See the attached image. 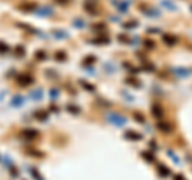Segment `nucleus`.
Masks as SVG:
<instances>
[{
  "label": "nucleus",
  "instance_id": "1",
  "mask_svg": "<svg viewBox=\"0 0 192 180\" xmlns=\"http://www.w3.org/2000/svg\"><path fill=\"white\" fill-rule=\"evenodd\" d=\"M19 137H21V139H24V140H27V142H31V140L39 139V137H40V132L37 131V129L26 128V129H22V131L19 132Z\"/></svg>",
  "mask_w": 192,
  "mask_h": 180
},
{
  "label": "nucleus",
  "instance_id": "2",
  "mask_svg": "<svg viewBox=\"0 0 192 180\" xmlns=\"http://www.w3.org/2000/svg\"><path fill=\"white\" fill-rule=\"evenodd\" d=\"M107 121H109L111 124H114V126H125L126 124V118L123 117V115H119V113H109L107 115Z\"/></svg>",
  "mask_w": 192,
  "mask_h": 180
},
{
  "label": "nucleus",
  "instance_id": "3",
  "mask_svg": "<svg viewBox=\"0 0 192 180\" xmlns=\"http://www.w3.org/2000/svg\"><path fill=\"white\" fill-rule=\"evenodd\" d=\"M18 10H21V11H26V13H32V11H37V3H34V2H22V3H19V5L16 7Z\"/></svg>",
  "mask_w": 192,
  "mask_h": 180
},
{
  "label": "nucleus",
  "instance_id": "4",
  "mask_svg": "<svg viewBox=\"0 0 192 180\" xmlns=\"http://www.w3.org/2000/svg\"><path fill=\"white\" fill-rule=\"evenodd\" d=\"M83 8L88 11V15H98L96 0H85V2H83Z\"/></svg>",
  "mask_w": 192,
  "mask_h": 180
},
{
  "label": "nucleus",
  "instance_id": "5",
  "mask_svg": "<svg viewBox=\"0 0 192 180\" xmlns=\"http://www.w3.org/2000/svg\"><path fill=\"white\" fill-rule=\"evenodd\" d=\"M51 15H53V8H51V7H40V8H37V16L50 18Z\"/></svg>",
  "mask_w": 192,
  "mask_h": 180
},
{
  "label": "nucleus",
  "instance_id": "6",
  "mask_svg": "<svg viewBox=\"0 0 192 180\" xmlns=\"http://www.w3.org/2000/svg\"><path fill=\"white\" fill-rule=\"evenodd\" d=\"M18 83H19L21 86H29L31 83H34V77L27 75V73H22V75L18 77Z\"/></svg>",
  "mask_w": 192,
  "mask_h": 180
},
{
  "label": "nucleus",
  "instance_id": "7",
  "mask_svg": "<svg viewBox=\"0 0 192 180\" xmlns=\"http://www.w3.org/2000/svg\"><path fill=\"white\" fill-rule=\"evenodd\" d=\"M10 105H11L13 108L22 107V105H24V97H22V96H19V94L13 96V97H11V100H10Z\"/></svg>",
  "mask_w": 192,
  "mask_h": 180
},
{
  "label": "nucleus",
  "instance_id": "8",
  "mask_svg": "<svg viewBox=\"0 0 192 180\" xmlns=\"http://www.w3.org/2000/svg\"><path fill=\"white\" fill-rule=\"evenodd\" d=\"M51 35H53L56 40H66V38H69V34L66 30H63V29H53V30H51Z\"/></svg>",
  "mask_w": 192,
  "mask_h": 180
},
{
  "label": "nucleus",
  "instance_id": "9",
  "mask_svg": "<svg viewBox=\"0 0 192 180\" xmlns=\"http://www.w3.org/2000/svg\"><path fill=\"white\" fill-rule=\"evenodd\" d=\"M173 73L178 77V78H186V77H189L192 70L191 69H181V67H176V69H173Z\"/></svg>",
  "mask_w": 192,
  "mask_h": 180
},
{
  "label": "nucleus",
  "instance_id": "10",
  "mask_svg": "<svg viewBox=\"0 0 192 180\" xmlns=\"http://www.w3.org/2000/svg\"><path fill=\"white\" fill-rule=\"evenodd\" d=\"M125 139L128 140H141L143 136L136 131H131V129H128V131H125Z\"/></svg>",
  "mask_w": 192,
  "mask_h": 180
},
{
  "label": "nucleus",
  "instance_id": "11",
  "mask_svg": "<svg viewBox=\"0 0 192 180\" xmlns=\"http://www.w3.org/2000/svg\"><path fill=\"white\" fill-rule=\"evenodd\" d=\"M151 113H152L155 118H162V117H163V110H162V107H160L158 104H154L152 107H151Z\"/></svg>",
  "mask_w": 192,
  "mask_h": 180
},
{
  "label": "nucleus",
  "instance_id": "12",
  "mask_svg": "<svg viewBox=\"0 0 192 180\" xmlns=\"http://www.w3.org/2000/svg\"><path fill=\"white\" fill-rule=\"evenodd\" d=\"M66 110L69 113H72V115H80V107H78V105H75V104H67L66 105Z\"/></svg>",
  "mask_w": 192,
  "mask_h": 180
},
{
  "label": "nucleus",
  "instance_id": "13",
  "mask_svg": "<svg viewBox=\"0 0 192 180\" xmlns=\"http://www.w3.org/2000/svg\"><path fill=\"white\" fill-rule=\"evenodd\" d=\"M29 97L32 100H40L42 97H43V91L42 89H34V91H31L29 93Z\"/></svg>",
  "mask_w": 192,
  "mask_h": 180
},
{
  "label": "nucleus",
  "instance_id": "14",
  "mask_svg": "<svg viewBox=\"0 0 192 180\" xmlns=\"http://www.w3.org/2000/svg\"><path fill=\"white\" fill-rule=\"evenodd\" d=\"M35 120H39V121H46V120H48V112H46V110H37Z\"/></svg>",
  "mask_w": 192,
  "mask_h": 180
},
{
  "label": "nucleus",
  "instance_id": "15",
  "mask_svg": "<svg viewBox=\"0 0 192 180\" xmlns=\"http://www.w3.org/2000/svg\"><path fill=\"white\" fill-rule=\"evenodd\" d=\"M78 83H80V86H82V88H85L87 91H90V93H93V91L96 89V86L93 85V83H90V81H87V80H80V81H78Z\"/></svg>",
  "mask_w": 192,
  "mask_h": 180
},
{
  "label": "nucleus",
  "instance_id": "16",
  "mask_svg": "<svg viewBox=\"0 0 192 180\" xmlns=\"http://www.w3.org/2000/svg\"><path fill=\"white\" fill-rule=\"evenodd\" d=\"M55 59L58 62H64L67 59V54H66V51H63V49H59V51H56L55 53Z\"/></svg>",
  "mask_w": 192,
  "mask_h": 180
},
{
  "label": "nucleus",
  "instance_id": "17",
  "mask_svg": "<svg viewBox=\"0 0 192 180\" xmlns=\"http://www.w3.org/2000/svg\"><path fill=\"white\" fill-rule=\"evenodd\" d=\"M117 7H119L120 15H125V13L128 11V8H130V2H128V0H123V2H122V3H119Z\"/></svg>",
  "mask_w": 192,
  "mask_h": 180
},
{
  "label": "nucleus",
  "instance_id": "18",
  "mask_svg": "<svg viewBox=\"0 0 192 180\" xmlns=\"http://www.w3.org/2000/svg\"><path fill=\"white\" fill-rule=\"evenodd\" d=\"M91 43L93 45H107V43H111V38H107V37H98V38L91 40Z\"/></svg>",
  "mask_w": 192,
  "mask_h": 180
},
{
  "label": "nucleus",
  "instance_id": "19",
  "mask_svg": "<svg viewBox=\"0 0 192 180\" xmlns=\"http://www.w3.org/2000/svg\"><path fill=\"white\" fill-rule=\"evenodd\" d=\"M158 129H160L162 132H171L173 131V126L170 123H158Z\"/></svg>",
  "mask_w": 192,
  "mask_h": 180
},
{
  "label": "nucleus",
  "instance_id": "20",
  "mask_svg": "<svg viewBox=\"0 0 192 180\" xmlns=\"http://www.w3.org/2000/svg\"><path fill=\"white\" fill-rule=\"evenodd\" d=\"M83 64H85V66H93V64H96V56H85L83 58V61H82Z\"/></svg>",
  "mask_w": 192,
  "mask_h": 180
},
{
  "label": "nucleus",
  "instance_id": "21",
  "mask_svg": "<svg viewBox=\"0 0 192 180\" xmlns=\"http://www.w3.org/2000/svg\"><path fill=\"white\" fill-rule=\"evenodd\" d=\"M29 174L32 175V177H34L35 180H43V177H42V174L39 172V170H37L35 167H29Z\"/></svg>",
  "mask_w": 192,
  "mask_h": 180
},
{
  "label": "nucleus",
  "instance_id": "22",
  "mask_svg": "<svg viewBox=\"0 0 192 180\" xmlns=\"http://www.w3.org/2000/svg\"><path fill=\"white\" fill-rule=\"evenodd\" d=\"M158 174L163 175V177H168V175H170V170H168V167L165 164H158Z\"/></svg>",
  "mask_w": 192,
  "mask_h": 180
},
{
  "label": "nucleus",
  "instance_id": "23",
  "mask_svg": "<svg viewBox=\"0 0 192 180\" xmlns=\"http://www.w3.org/2000/svg\"><path fill=\"white\" fill-rule=\"evenodd\" d=\"M35 59H37V61H45V59H46V53L43 51V49H37V51H35Z\"/></svg>",
  "mask_w": 192,
  "mask_h": 180
},
{
  "label": "nucleus",
  "instance_id": "24",
  "mask_svg": "<svg viewBox=\"0 0 192 180\" xmlns=\"http://www.w3.org/2000/svg\"><path fill=\"white\" fill-rule=\"evenodd\" d=\"M15 54L18 58H22L26 54V51H24V46H22V45H18V46L15 48Z\"/></svg>",
  "mask_w": 192,
  "mask_h": 180
},
{
  "label": "nucleus",
  "instance_id": "25",
  "mask_svg": "<svg viewBox=\"0 0 192 180\" xmlns=\"http://www.w3.org/2000/svg\"><path fill=\"white\" fill-rule=\"evenodd\" d=\"M163 41H165L167 45H173V43H176V37H173V35H163Z\"/></svg>",
  "mask_w": 192,
  "mask_h": 180
},
{
  "label": "nucleus",
  "instance_id": "26",
  "mask_svg": "<svg viewBox=\"0 0 192 180\" xmlns=\"http://www.w3.org/2000/svg\"><path fill=\"white\" fill-rule=\"evenodd\" d=\"M74 26H75L77 29H83V27H85V21L80 19V18H75V19H74Z\"/></svg>",
  "mask_w": 192,
  "mask_h": 180
},
{
  "label": "nucleus",
  "instance_id": "27",
  "mask_svg": "<svg viewBox=\"0 0 192 180\" xmlns=\"http://www.w3.org/2000/svg\"><path fill=\"white\" fill-rule=\"evenodd\" d=\"M27 155L29 156H35V158H43V153L39 150H27Z\"/></svg>",
  "mask_w": 192,
  "mask_h": 180
},
{
  "label": "nucleus",
  "instance_id": "28",
  "mask_svg": "<svg viewBox=\"0 0 192 180\" xmlns=\"http://www.w3.org/2000/svg\"><path fill=\"white\" fill-rule=\"evenodd\" d=\"M8 51H10V46H8V43H5V41L0 40V54L8 53Z\"/></svg>",
  "mask_w": 192,
  "mask_h": 180
},
{
  "label": "nucleus",
  "instance_id": "29",
  "mask_svg": "<svg viewBox=\"0 0 192 180\" xmlns=\"http://www.w3.org/2000/svg\"><path fill=\"white\" fill-rule=\"evenodd\" d=\"M126 83H128V85H133V86H141V83H139L138 78H131V77L126 78Z\"/></svg>",
  "mask_w": 192,
  "mask_h": 180
},
{
  "label": "nucleus",
  "instance_id": "30",
  "mask_svg": "<svg viewBox=\"0 0 192 180\" xmlns=\"http://www.w3.org/2000/svg\"><path fill=\"white\" fill-rule=\"evenodd\" d=\"M125 29H134V27H138V21H128L123 24Z\"/></svg>",
  "mask_w": 192,
  "mask_h": 180
},
{
  "label": "nucleus",
  "instance_id": "31",
  "mask_svg": "<svg viewBox=\"0 0 192 180\" xmlns=\"http://www.w3.org/2000/svg\"><path fill=\"white\" fill-rule=\"evenodd\" d=\"M143 158H144V159H147V161H151V163H152V161H154V155L151 153V151H143Z\"/></svg>",
  "mask_w": 192,
  "mask_h": 180
},
{
  "label": "nucleus",
  "instance_id": "32",
  "mask_svg": "<svg viewBox=\"0 0 192 180\" xmlns=\"http://www.w3.org/2000/svg\"><path fill=\"white\" fill-rule=\"evenodd\" d=\"M162 5H163V7H167L168 10H176V7L173 5L171 2H168V0H162Z\"/></svg>",
  "mask_w": 192,
  "mask_h": 180
},
{
  "label": "nucleus",
  "instance_id": "33",
  "mask_svg": "<svg viewBox=\"0 0 192 180\" xmlns=\"http://www.w3.org/2000/svg\"><path fill=\"white\" fill-rule=\"evenodd\" d=\"M104 70H106V72L114 73V72H115V67H114V66H111V62H106V64H104Z\"/></svg>",
  "mask_w": 192,
  "mask_h": 180
},
{
  "label": "nucleus",
  "instance_id": "34",
  "mask_svg": "<svg viewBox=\"0 0 192 180\" xmlns=\"http://www.w3.org/2000/svg\"><path fill=\"white\" fill-rule=\"evenodd\" d=\"M58 96H59V89H56V88L50 89V97H51V99H56Z\"/></svg>",
  "mask_w": 192,
  "mask_h": 180
},
{
  "label": "nucleus",
  "instance_id": "35",
  "mask_svg": "<svg viewBox=\"0 0 192 180\" xmlns=\"http://www.w3.org/2000/svg\"><path fill=\"white\" fill-rule=\"evenodd\" d=\"M146 15H147V16H151V18H157V16H160L155 10H147V11H146Z\"/></svg>",
  "mask_w": 192,
  "mask_h": 180
},
{
  "label": "nucleus",
  "instance_id": "36",
  "mask_svg": "<svg viewBox=\"0 0 192 180\" xmlns=\"http://www.w3.org/2000/svg\"><path fill=\"white\" fill-rule=\"evenodd\" d=\"M168 156H170V158H171L173 161H175V163H179V158H178V156H176L175 153H173V151H168Z\"/></svg>",
  "mask_w": 192,
  "mask_h": 180
},
{
  "label": "nucleus",
  "instance_id": "37",
  "mask_svg": "<svg viewBox=\"0 0 192 180\" xmlns=\"http://www.w3.org/2000/svg\"><path fill=\"white\" fill-rule=\"evenodd\" d=\"M93 29L102 32V30H106V26H104V24H95V27H93Z\"/></svg>",
  "mask_w": 192,
  "mask_h": 180
},
{
  "label": "nucleus",
  "instance_id": "38",
  "mask_svg": "<svg viewBox=\"0 0 192 180\" xmlns=\"http://www.w3.org/2000/svg\"><path fill=\"white\" fill-rule=\"evenodd\" d=\"M134 118H136V121H139V123H144V117L141 113H134Z\"/></svg>",
  "mask_w": 192,
  "mask_h": 180
},
{
  "label": "nucleus",
  "instance_id": "39",
  "mask_svg": "<svg viewBox=\"0 0 192 180\" xmlns=\"http://www.w3.org/2000/svg\"><path fill=\"white\" fill-rule=\"evenodd\" d=\"M144 45H146L147 48H154V41L152 40H146V41H144Z\"/></svg>",
  "mask_w": 192,
  "mask_h": 180
},
{
  "label": "nucleus",
  "instance_id": "40",
  "mask_svg": "<svg viewBox=\"0 0 192 180\" xmlns=\"http://www.w3.org/2000/svg\"><path fill=\"white\" fill-rule=\"evenodd\" d=\"M56 3H59V5H67L69 2H71V0H55Z\"/></svg>",
  "mask_w": 192,
  "mask_h": 180
},
{
  "label": "nucleus",
  "instance_id": "41",
  "mask_svg": "<svg viewBox=\"0 0 192 180\" xmlns=\"http://www.w3.org/2000/svg\"><path fill=\"white\" fill-rule=\"evenodd\" d=\"M50 112H55V113H58V112H59V108L56 107L55 104H51V107H50Z\"/></svg>",
  "mask_w": 192,
  "mask_h": 180
},
{
  "label": "nucleus",
  "instance_id": "42",
  "mask_svg": "<svg viewBox=\"0 0 192 180\" xmlns=\"http://www.w3.org/2000/svg\"><path fill=\"white\" fill-rule=\"evenodd\" d=\"M175 180H184V177L182 175H175Z\"/></svg>",
  "mask_w": 192,
  "mask_h": 180
}]
</instances>
